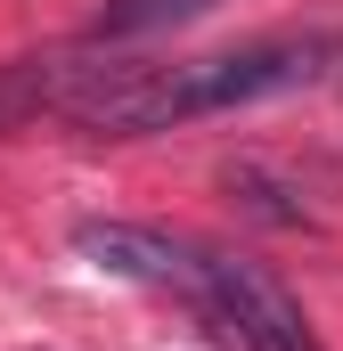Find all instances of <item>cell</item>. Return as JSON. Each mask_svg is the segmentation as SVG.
<instances>
[{
  "mask_svg": "<svg viewBox=\"0 0 343 351\" xmlns=\"http://www.w3.org/2000/svg\"><path fill=\"white\" fill-rule=\"evenodd\" d=\"M74 254L98 278L196 302V245H180L172 229H147V221H74Z\"/></svg>",
  "mask_w": 343,
  "mask_h": 351,
  "instance_id": "cell-3",
  "label": "cell"
},
{
  "mask_svg": "<svg viewBox=\"0 0 343 351\" xmlns=\"http://www.w3.org/2000/svg\"><path fill=\"white\" fill-rule=\"evenodd\" d=\"M204 8H221V0H98L90 41H147V33H172V25H196Z\"/></svg>",
  "mask_w": 343,
  "mask_h": 351,
  "instance_id": "cell-4",
  "label": "cell"
},
{
  "mask_svg": "<svg viewBox=\"0 0 343 351\" xmlns=\"http://www.w3.org/2000/svg\"><path fill=\"white\" fill-rule=\"evenodd\" d=\"M343 58V33H278V41H246V49H213V58H66V90H58V114H74L82 131L106 139H147L172 123H204V114H237L254 98L319 82Z\"/></svg>",
  "mask_w": 343,
  "mask_h": 351,
  "instance_id": "cell-1",
  "label": "cell"
},
{
  "mask_svg": "<svg viewBox=\"0 0 343 351\" xmlns=\"http://www.w3.org/2000/svg\"><path fill=\"white\" fill-rule=\"evenodd\" d=\"M188 311L221 335V351H327L319 327L303 319V302L229 245H196V302Z\"/></svg>",
  "mask_w": 343,
  "mask_h": 351,
  "instance_id": "cell-2",
  "label": "cell"
}]
</instances>
